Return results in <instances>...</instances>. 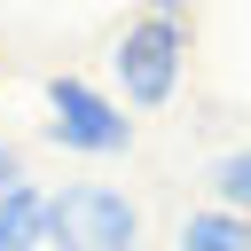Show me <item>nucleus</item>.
Segmentation results:
<instances>
[{"label":"nucleus","mask_w":251,"mask_h":251,"mask_svg":"<svg viewBox=\"0 0 251 251\" xmlns=\"http://www.w3.org/2000/svg\"><path fill=\"white\" fill-rule=\"evenodd\" d=\"M212 196H220V212L251 220V149H227V157L212 165Z\"/></svg>","instance_id":"423d86ee"},{"label":"nucleus","mask_w":251,"mask_h":251,"mask_svg":"<svg viewBox=\"0 0 251 251\" xmlns=\"http://www.w3.org/2000/svg\"><path fill=\"white\" fill-rule=\"evenodd\" d=\"M173 251H251V220H235V212H188L180 220V235H173Z\"/></svg>","instance_id":"39448f33"},{"label":"nucleus","mask_w":251,"mask_h":251,"mask_svg":"<svg viewBox=\"0 0 251 251\" xmlns=\"http://www.w3.org/2000/svg\"><path fill=\"white\" fill-rule=\"evenodd\" d=\"M47 141L71 149V157H126V149H133V118H126V102H110L102 86L55 71V78H47Z\"/></svg>","instance_id":"f03ea898"},{"label":"nucleus","mask_w":251,"mask_h":251,"mask_svg":"<svg viewBox=\"0 0 251 251\" xmlns=\"http://www.w3.org/2000/svg\"><path fill=\"white\" fill-rule=\"evenodd\" d=\"M47 251H141V212L126 188H102V180H71L47 196V227H39Z\"/></svg>","instance_id":"f257e3e1"},{"label":"nucleus","mask_w":251,"mask_h":251,"mask_svg":"<svg viewBox=\"0 0 251 251\" xmlns=\"http://www.w3.org/2000/svg\"><path fill=\"white\" fill-rule=\"evenodd\" d=\"M39 227H47V188L16 180V188L0 196V251H47Z\"/></svg>","instance_id":"20e7f679"},{"label":"nucleus","mask_w":251,"mask_h":251,"mask_svg":"<svg viewBox=\"0 0 251 251\" xmlns=\"http://www.w3.org/2000/svg\"><path fill=\"white\" fill-rule=\"evenodd\" d=\"M16 180H24V157H16V149H8V141H0V196H8V188H16Z\"/></svg>","instance_id":"0eeeda50"},{"label":"nucleus","mask_w":251,"mask_h":251,"mask_svg":"<svg viewBox=\"0 0 251 251\" xmlns=\"http://www.w3.org/2000/svg\"><path fill=\"white\" fill-rule=\"evenodd\" d=\"M141 8H149V16H165V24H180V16L196 8V0H141Z\"/></svg>","instance_id":"6e6552de"},{"label":"nucleus","mask_w":251,"mask_h":251,"mask_svg":"<svg viewBox=\"0 0 251 251\" xmlns=\"http://www.w3.org/2000/svg\"><path fill=\"white\" fill-rule=\"evenodd\" d=\"M110 63H118L126 102H133V110H157V102H173V86H180V71H188V24L141 16V24H126V31H118Z\"/></svg>","instance_id":"7ed1b4c3"}]
</instances>
